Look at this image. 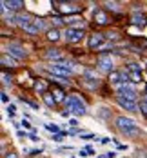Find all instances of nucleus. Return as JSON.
<instances>
[{
  "label": "nucleus",
  "instance_id": "f03ea898",
  "mask_svg": "<svg viewBox=\"0 0 147 158\" xmlns=\"http://www.w3.org/2000/svg\"><path fill=\"white\" fill-rule=\"evenodd\" d=\"M114 91H116V96L118 98H127V100H134L136 102V89L133 87L131 82H122L118 85H114Z\"/></svg>",
  "mask_w": 147,
  "mask_h": 158
},
{
  "label": "nucleus",
  "instance_id": "c03bdc74",
  "mask_svg": "<svg viewBox=\"0 0 147 158\" xmlns=\"http://www.w3.org/2000/svg\"><path fill=\"white\" fill-rule=\"evenodd\" d=\"M105 156H107V158H114V156H116V153H113V151H111V153H107Z\"/></svg>",
  "mask_w": 147,
  "mask_h": 158
},
{
  "label": "nucleus",
  "instance_id": "4468645a",
  "mask_svg": "<svg viewBox=\"0 0 147 158\" xmlns=\"http://www.w3.org/2000/svg\"><path fill=\"white\" fill-rule=\"evenodd\" d=\"M131 24L133 26H138V27H144V26H147V16L142 15V13H138V11H134L131 15Z\"/></svg>",
  "mask_w": 147,
  "mask_h": 158
},
{
  "label": "nucleus",
  "instance_id": "6e6552de",
  "mask_svg": "<svg viewBox=\"0 0 147 158\" xmlns=\"http://www.w3.org/2000/svg\"><path fill=\"white\" fill-rule=\"evenodd\" d=\"M24 7V2H20V0H4L2 2V15H4V18L7 16V9L9 11H18V9H22Z\"/></svg>",
  "mask_w": 147,
  "mask_h": 158
},
{
  "label": "nucleus",
  "instance_id": "58836bf2",
  "mask_svg": "<svg viewBox=\"0 0 147 158\" xmlns=\"http://www.w3.org/2000/svg\"><path fill=\"white\" fill-rule=\"evenodd\" d=\"M69 126H71V127H76V126H78V122L73 118V120H69Z\"/></svg>",
  "mask_w": 147,
  "mask_h": 158
},
{
  "label": "nucleus",
  "instance_id": "393cba45",
  "mask_svg": "<svg viewBox=\"0 0 147 158\" xmlns=\"http://www.w3.org/2000/svg\"><path fill=\"white\" fill-rule=\"evenodd\" d=\"M124 135H125V136H136V135H140V127H134V129H129V131H124Z\"/></svg>",
  "mask_w": 147,
  "mask_h": 158
},
{
  "label": "nucleus",
  "instance_id": "6ab92c4d",
  "mask_svg": "<svg viewBox=\"0 0 147 158\" xmlns=\"http://www.w3.org/2000/svg\"><path fill=\"white\" fill-rule=\"evenodd\" d=\"M2 65H6V67H16V60L15 58H9L7 55H2Z\"/></svg>",
  "mask_w": 147,
  "mask_h": 158
},
{
  "label": "nucleus",
  "instance_id": "ddd939ff",
  "mask_svg": "<svg viewBox=\"0 0 147 158\" xmlns=\"http://www.w3.org/2000/svg\"><path fill=\"white\" fill-rule=\"evenodd\" d=\"M95 22H96L98 26H107V24H111V22H113V18L107 15L105 11L96 9V11H95Z\"/></svg>",
  "mask_w": 147,
  "mask_h": 158
},
{
  "label": "nucleus",
  "instance_id": "7ed1b4c3",
  "mask_svg": "<svg viewBox=\"0 0 147 158\" xmlns=\"http://www.w3.org/2000/svg\"><path fill=\"white\" fill-rule=\"evenodd\" d=\"M47 71H49V73H53V75H56V77H67V75H71V67H69V65H65L64 62L47 65Z\"/></svg>",
  "mask_w": 147,
  "mask_h": 158
},
{
  "label": "nucleus",
  "instance_id": "f8f14e48",
  "mask_svg": "<svg viewBox=\"0 0 147 158\" xmlns=\"http://www.w3.org/2000/svg\"><path fill=\"white\" fill-rule=\"evenodd\" d=\"M118 100V106L120 107H124V109L131 111V113H136V111H140V106L134 102V100H127V98H116Z\"/></svg>",
  "mask_w": 147,
  "mask_h": 158
},
{
  "label": "nucleus",
  "instance_id": "a878e982",
  "mask_svg": "<svg viewBox=\"0 0 147 158\" xmlns=\"http://www.w3.org/2000/svg\"><path fill=\"white\" fill-rule=\"evenodd\" d=\"M104 6H105V7H107L109 11H114V13L118 11V4H116V2H105Z\"/></svg>",
  "mask_w": 147,
  "mask_h": 158
},
{
  "label": "nucleus",
  "instance_id": "a211bd4d",
  "mask_svg": "<svg viewBox=\"0 0 147 158\" xmlns=\"http://www.w3.org/2000/svg\"><path fill=\"white\" fill-rule=\"evenodd\" d=\"M65 24H69L73 29H84V20H80V18H67Z\"/></svg>",
  "mask_w": 147,
  "mask_h": 158
},
{
  "label": "nucleus",
  "instance_id": "72a5a7b5",
  "mask_svg": "<svg viewBox=\"0 0 147 158\" xmlns=\"http://www.w3.org/2000/svg\"><path fill=\"white\" fill-rule=\"evenodd\" d=\"M53 140H55V142H62V140H64V136L58 133V135H55V136H53Z\"/></svg>",
  "mask_w": 147,
  "mask_h": 158
},
{
  "label": "nucleus",
  "instance_id": "aec40b11",
  "mask_svg": "<svg viewBox=\"0 0 147 158\" xmlns=\"http://www.w3.org/2000/svg\"><path fill=\"white\" fill-rule=\"evenodd\" d=\"M44 102H46V104H47L49 107H55V106H56V100H55V96L51 95V93H44Z\"/></svg>",
  "mask_w": 147,
  "mask_h": 158
},
{
  "label": "nucleus",
  "instance_id": "bb28decb",
  "mask_svg": "<svg viewBox=\"0 0 147 158\" xmlns=\"http://www.w3.org/2000/svg\"><path fill=\"white\" fill-rule=\"evenodd\" d=\"M98 114H100V116H104V118H111V111L107 109V107H100Z\"/></svg>",
  "mask_w": 147,
  "mask_h": 158
},
{
  "label": "nucleus",
  "instance_id": "473e14b6",
  "mask_svg": "<svg viewBox=\"0 0 147 158\" xmlns=\"http://www.w3.org/2000/svg\"><path fill=\"white\" fill-rule=\"evenodd\" d=\"M80 138H84V140H91V138L98 140V136H95V135H80Z\"/></svg>",
  "mask_w": 147,
  "mask_h": 158
},
{
  "label": "nucleus",
  "instance_id": "a19ab883",
  "mask_svg": "<svg viewBox=\"0 0 147 158\" xmlns=\"http://www.w3.org/2000/svg\"><path fill=\"white\" fill-rule=\"evenodd\" d=\"M6 158H18V156H16V153H7Z\"/></svg>",
  "mask_w": 147,
  "mask_h": 158
},
{
  "label": "nucleus",
  "instance_id": "c9c22d12",
  "mask_svg": "<svg viewBox=\"0 0 147 158\" xmlns=\"http://www.w3.org/2000/svg\"><path fill=\"white\" fill-rule=\"evenodd\" d=\"M22 100H24V98H22ZM24 102H26V104H29V106H31L33 109H38V106H36L35 102H31V100H24Z\"/></svg>",
  "mask_w": 147,
  "mask_h": 158
},
{
  "label": "nucleus",
  "instance_id": "a18cd8bd",
  "mask_svg": "<svg viewBox=\"0 0 147 158\" xmlns=\"http://www.w3.org/2000/svg\"><path fill=\"white\" fill-rule=\"evenodd\" d=\"M145 158H147V156H145Z\"/></svg>",
  "mask_w": 147,
  "mask_h": 158
},
{
  "label": "nucleus",
  "instance_id": "2eb2a0df",
  "mask_svg": "<svg viewBox=\"0 0 147 158\" xmlns=\"http://www.w3.org/2000/svg\"><path fill=\"white\" fill-rule=\"evenodd\" d=\"M104 35H100V33H95L91 38H89V49H100L102 48V44H104Z\"/></svg>",
  "mask_w": 147,
  "mask_h": 158
},
{
  "label": "nucleus",
  "instance_id": "4c0bfd02",
  "mask_svg": "<svg viewBox=\"0 0 147 158\" xmlns=\"http://www.w3.org/2000/svg\"><path fill=\"white\" fill-rule=\"evenodd\" d=\"M7 100H9V98H7V95L2 91V102H4V104H7Z\"/></svg>",
  "mask_w": 147,
  "mask_h": 158
},
{
  "label": "nucleus",
  "instance_id": "2f4dec72",
  "mask_svg": "<svg viewBox=\"0 0 147 158\" xmlns=\"http://www.w3.org/2000/svg\"><path fill=\"white\" fill-rule=\"evenodd\" d=\"M2 80H4V84H6V85H7V84L11 85V77H9V75H6V73H4V75H2Z\"/></svg>",
  "mask_w": 147,
  "mask_h": 158
},
{
  "label": "nucleus",
  "instance_id": "dca6fc26",
  "mask_svg": "<svg viewBox=\"0 0 147 158\" xmlns=\"http://www.w3.org/2000/svg\"><path fill=\"white\" fill-rule=\"evenodd\" d=\"M31 22H33V20H31V16H29V15H22V13H18V15H16V24H18L22 29H24V27H27Z\"/></svg>",
  "mask_w": 147,
  "mask_h": 158
},
{
  "label": "nucleus",
  "instance_id": "b1692460",
  "mask_svg": "<svg viewBox=\"0 0 147 158\" xmlns=\"http://www.w3.org/2000/svg\"><path fill=\"white\" fill-rule=\"evenodd\" d=\"M24 31L26 33H29V35H38V29H36V26H35V20H33L31 24H29V26H27V27H24Z\"/></svg>",
  "mask_w": 147,
  "mask_h": 158
},
{
  "label": "nucleus",
  "instance_id": "0eeeda50",
  "mask_svg": "<svg viewBox=\"0 0 147 158\" xmlns=\"http://www.w3.org/2000/svg\"><path fill=\"white\" fill-rule=\"evenodd\" d=\"M65 40L69 42V44H76V42H80L82 38H84V29H73V27H67L64 33Z\"/></svg>",
  "mask_w": 147,
  "mask_h": 158
},
{
  "label": "nucleus",
  "instance_id": "39448f33",
  "mask_svg": "<svg viewBox=\"0 0 147 158\" xmlns=\"http://www.w3.org/2000/svg\"><path fill=\"white\" fill-rule=\"evenodd\" d=\"M114 124H116V127L124 133V131H129V129H134L136 126V122L133 120V118H127V116H116V120H114Z\"/></svg>",
  "mask_w": 147,
  "mask_h": 158
},
{
  "label": "nucleus",
  "instance_id": "5701e85b",
  "mask_svg": "<svg viewBox=\"0 0 147 158\" xmlns=\"http://www.w3.org/2000/svg\"><path fill=\"white\" fill-rule=\"evenodd\" d=\"M53 96H55L56 102H65V96H64V91L62 89H55L53 91Z\"/></svg>",
  "mask_w": 147,
  "mask_h": 158
},
{
  "label": "nucleus",
  "instance_id": "f704fd0d",
  "mask_svg": "<svg viewBox=\"0 0 147 158\" xmlns=\"http://www.w3.org/2000/svg\"><path fill=\"white\" fill-rule=\"evenodd\" d=\"M15 111H16L15 106H9V107H7V113H9V116H13V114H15Z\"/></svg>",
  "mask_w": 147,
  "mask_h": 158
},
{
  "label": "nucleus",
  "instance_id": "f257e3e1",
  "mask_svg": "<svg viewBox=\"0 0 147 158\" xmlns=\"http://www.w3.org/2000/svg\"><path fill=\"white\" fill-rule=\"evenodd\" d=\"M65 107L69 113L80 116V114H85V104L82 102V98L78 95H71L65 98Z\"/></svg>",
  "mask_w": 147,
  "mask_h": 158
},
{
  "label": "nucleus",
  "instance_id": "4be33fe9",
  "mask_svg": "<svg viewBox=\"0 0 147 158\" xmlns=\"http://www.w3.org/2000/svg\"><path fill=\"white\" fill-rule=\"evenodd\" d=\"M35 89H36V91H40L42 95H44V93H47V91H46V82H44V80H36V82H35Z\"/></svg>",
  "mask_w": 147,
  "mask_h": 158
},
{
  "label": "nucleus",
  "instance_id": "f3484780",
  "mask_svg": "<svg viewBox=\"0 0 147 158\" xmlns=\"http://www.w3.org/2000/svg\"><path fill=\"white\" fill-rule=\"evenodd\" d=\"M124 73H118V71H113L111 75H109V82L111 84H114V85H118V84H122L124 82Z\"/></svg>",
  "mask_w": 147,
  "mask_h": 158
},
{
  "label": "nucleus",
  "instance_id": "9b49d317",
  "mask_svg": "<svg viewBox=\"0 0 147 158\" xmlns=\"http://www.w3.org/2000/svg\"><path fill=\"white\" fill-rule=\"evenodd\" d=\"M46 58L53 60V64H62L64 62V53L60 49H47L46 51Z\"/></svg>",
  "mask_w": 147,
  "mask_h": 158
},
{
  "label": "nucleus",
  "instance_id": "37998d69",
  "mask_svg": "<svg viewBox=\"0 0 147 158\" xmlns=\"http://www.w3.org/2000/svg\"><path fill=\"white\" fill-rule=\"evenodd\" d=\"M78 155H80L82 158H85V156H87V155H89V153H87V151H80V153H78Z\"/></svg>",
  "mask_w": 147,
  "mask_h": 158
},
{
  "label": "nucleus",
  "instance_id": "ea45409f",
  "mask_svg": "<svg viewBox=\"0 0 147 158\" xmlns=\"http://www.w3.org/2000/svg\"><path fill=\"white\" fill-rule=\"evenodd\" d=\"M29 140H33V142H38V136H36L35 133H31V136H29Z\"/></svg>",
  "mask_w": 147,
  "mask_h": 158
},
{
  "label": "nucleus",
  "instance_id": "c756f323",
  "mask_svg": "<svg viewBox=\"0 0 147 158\" xmlns=\"http://www.w3.org/2000/svg\"><path fill=\"white\" fill-rule=\"evenodd\" d=\"M46 129L51 131V133H55V135H58V127L55 126V124H46Z\"/></svg>",
  "mask_w": 147,
  "mask_h": 158
},
{
  "label": "nucleus",
  "instance_id": "79ce46f5",
  "mask_svg": "<svg viewBox=\"0 0 147 158\" xmlns=\"http://www.w3.org/2000/svg\"><path fill=\"white\" fill-rule=\"evenodd\" d=\"M53 24L58 26V24H62V20H60V18H53Z\"/></svg>",
  "mask_w": 147,
  "mask_h": 158
},
{
  "label": "nucleus",
  "instance_id": "20e7f679",
  "mask_svg": "<svg viewBox=\"0 0 147 158\" xmlns=\"http://www.w3.org/2000/svg\"><path fill=\"white\" fill-rule=\"evenodd\" d=\"M6 51H7L11 56H15L16 60H24V58L27 56L26 49L22 48L20 44H7V46H6Z\"/></svg>",
  "mask_w": 147,
  "mask_h": 158
},
{
  "label": "nucleus",
  "instance_id": "e433bc0d",
  "mask_svg": "<svg viewBox=\"0 0 147 158\" xmlns=\"http://www.w3.org/2000/svg\"><path fill=\"white\" fill-rule=\"evenodd\" d=\"M22 126L26 127V129H31V124H29L27 120H22Z\"/></svg>",
  "mask_w": 147,
  "mask_h": 158
},
{
  "label": "nucleus",
  "instance_id": "1a4fd4ad",
  "mask_svg": "<svg viewBox=\"0 0 147 158\" xmlns=\"http://www.w3.org/2000/svg\"><path fill=\"white\" fill-rule=\"evenodd\" d=\"M98 67H100L102 71H107V73L111 75V73H113V60H111V56L100 55V56H98Z\"/></svg>",
  "mask_w": 147,
  "mask_h": 158
},
{
  "label": "nucleus",
  "instance_id": "cd10ccee",
  "mask_svg": "<svg viewBox=\"0 0 147 158\" xmlns=\"http://www.w3.org/2000/svg\"><path fill=\"white\" fill-rule=\"evenodd\" d=\"M129 71H131V73H140V71H142V67H140L138 64L131 62V64H129Z\"/></svg>",
  "mask_w": 147,
  "mask_h": 158
},
{
  "label": "nucleus",
  "instance_id": "7c9ffc66",
  "mask_svg": "<svg viewBox=\"0 0 147 158\" xmlns=\"http://www.w3.org/2000/svg\"><path fill=\"white\" fill-rule=\"evenodd\" d=\"M140 111L147 116V100H142V102H140Z\"/></svg>",
  "mask_w": 147,
  "mask_h": 158
},
{
  "label": "nucleus",
  "instance_id": "c85d7f7f",
  "mask_svg": "<svg viewBox=\"0 0 147 158\" xmlns=\"http://www.w3.org/2000/svg\"><path fill=\"white\" fill-rule=\"evenodd\" d=\"M35 26H36V29H38V31H42L46 24H44V20H42V18H35Z\"/></svg>",
  "mask_w": 147,
  "mask_h": 158
},
{
  "label": "nucleus",
  "instance_id": "423d86ee",
  "mask_svg": "<svg viewBox=\"0 0 147 158\" xmlns=\"http://www.w3.org/2000/svg\"><path fill=\"white\" fill-rule=\"evenodd\" d=\"M55 7H56V11L58 13H62V15H73V13H80V7L78 6H75V4H65V2H55L53 4Z\"/></svg>",
  "mask_w": 147,
  "mask_h": 158
},
{
  "label": "nucleus",
  "instance_id": "9d476101",
  "mask_svg": "<svg viewBox=\"0 0 147 158\" xmlns=\"http://www.w3.org/2000/svg\"><path fill=\"white\" fill-rule=\"evenodd\" d=\"M84 82H85V85H89L91 89H95L98 87V75L95 71H84Z\"/></svg>",
  "mask_w": 147,
  "mask_h": 158
},
{
  "label": "nucleus",
  "instance_id": "412c9836",
  "mask_svg": "<svg viewBox=\"0 0 147 158\" xmlns=\"http://www.w3.org/2000/svg\"><path fill=\"white\" fill-rule=\"evenodd\" d=\"M47 38L51 40V42H56V40L60 38V33H58V29H49V31H47Z\"/></svg>",
  "mask_w": 147,
  "mask_h": 158
}]
</instances>
